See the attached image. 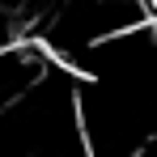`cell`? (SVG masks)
I'll use <instances>...</instances> for the list:
<instances>
[{
    "label": "cell",
    "mask_w": 157,
    "mask_h": 157,
    "mask_svg": "<svg viewBox=\"0 0 157 157\" xmlns=\"http://www.w3.org/2000/svg\"><path fill=\"white\" fill-rule=\"evenodd\" d=\"M149 26H153V34H157V17H153V21H149Z\"/></svg>",
    "instance_id": "6da1fadb"
}]
</instances>
